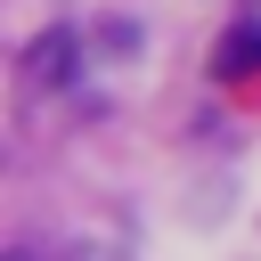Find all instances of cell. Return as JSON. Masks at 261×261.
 <instances>
[{"mask_svg":"<svg viewBox=\"0 0 261 261\" xmlns=\"http://www.w3.org/2000/svg\"><path fill=\"white\" fill-rule=\"evenodd\" d=\"M253 65H261V24H245V33L220 41V73H253Z\"/></svg>","mask_w":261,"mask_h":261,"instance_id":"2","label":"cell"},{"mask_svg":"<svg viewBox=\"0 0 261 261\" xmlns=\"http://www.w3.org/2000/svg\"><path fill=\"white\" fill-rule=\"evenodd\" d=\"M24 82H33V90L73 82V33H41V41L24 49Z\"/></svg>","mask_w":261,"mask_h":261,"instance_id":"1","label":"cell"},{"mask_svg":"<svg viewBox=\"0 0 261 261\" xmlns=\"http://www.w3.org/2000/svg\"><path fill=\"white\" fill-rule=\"evenodd\" d=\"M8 261H49V253H41V245H16V253H8Z\"/></svg>","mask_w":261,"mask_h":261,"instance_id":"3","label":"cell"}]
</instances>
